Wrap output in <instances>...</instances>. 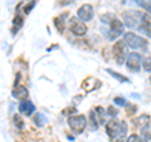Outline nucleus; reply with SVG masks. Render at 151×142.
I'll return each mask as SVG.
<instances>
[{
	"label": "nucleus",
	"instance_id": "f8f14e48",
	"mask_svg": "<svg viewBox=\"0 0 151 142\" xmlns=\"http://www.w3.org/2000/svg\"><path fill=\"white\" fill-rule=\"evenodd\" d=\"M12 94H13L14 98L19 99V101H24V99L28 98V94H29V93H28V89L24 86H20V84H18V86H15V87L13 88Z\"/></svg>",
	"mask_w": 151,
	"mask_h": 142
},
{
	"label": "nucleus",
	"instance_id": "4be33fe9",
	"mask_svg": "<svg viewBox=\"0 0 151 142\" xmlns=\"http://www.w3.org/2000/svg\"><path fill=\"white\" fill-rule=\"evenodd\" d=\"M108 115H111V116H115V115H117V111L115 112V110H113V108L112 107H110V108H108Z\"/></svg>",
	"mask_w": 151,
	"mask_h": 142
},
{
	"label": "nucleus",
	"instance_id": "f03ea898",
	"mask_svg": "<svg viewBox=\"0 0 151 142\" xmlns=\"http://www.w3.org/2000/svg\"><path fill=\"white\" fill-rule=\"evenodd\" d=\"M102 23H107L110 24V29H108V38L111 40L119 38L122 33H124V23L121 20H119L115 15L112 14H106V15L101 16Z\"/></svg>",
	"mask_w": 151,
	"mask_h": 142
},
{
	"label": "nucleus",
	"instance_id": "6ab92c4d",
	"mask_svg": "<svg viewBox=\"0 0 151 142\" xmlns=\"http://www.w3.org/2000/svg\"><path fill=\"white\" fill-rule=\"evenodd\" d=\"M126 142H142V140H141V137L137 135H131V136H129V138L126 140Z\"/></svg>",
	"mask_w": 151,
	"mask_h": 142
},
{
	"label": "nucleus",
	"instance_id": "4468645a",
	"mask_svg": "<svg viewBox=\"0 0 151 142\" xmlns=\"http://www.w3.org/2000/svg\"><path fill=\"white\" fill-rule=\"evenodd\" d=\"M45 122H47V117L43 116V115H40V113H35V116H34V123L37 126H44L45 125Z\"/></svg>",
	"mask_w": 151,
	"mask_h": 142
},
{
	"label": "nucleus",
	"instance_id": "7ed1b4c3",
	"mask_svg": "<svg viewBox=\"0 0 151 142\" xmlns=\"http://www.w3.org/2000/svg\"><path fill=\"white\" fill-rule=\"evenodd\" d=\"M144 14L145 13L139 11V10L125 11L124 13V20H125L126 27L131 28V29H139L140 25H141V22H142Z\"/></svg>",
	"mask_w": 151,
	"mask_h": 142
},
{
	"label": "nucleus",
	"instance_id": "9b49d317",
	"mask_svg": "<svg viewBox=\"0 0 151 142\" xmlns=\"http://www.w3.org/2000/svg\"><path fill=\"white\" fill-rule=\"evenodd\" d=\"M19 111H20V113L24 116H32L33 113L35 112V106L32 101L24 99V101H22L20 105H19Z\"/></svg>",
	"mask_w": 151,
	"mask_h": 142
},
{
	"label": "nucleus",
	"instance_id": "412c9836",
	"mask_svg": "<svg viewBox=\"0 0 151 142\" xmlns=\"http://www.w3.org/2000/svg\"><path fill=\"white\" fill-rule=\"evenodd\" d=\"M115 103L119 106H125L126 105V101L124 98H115Z\"/></svg>",
	"mask_w": 151,
	"mask_h": 142
},
{
	"label": "nucleus",
	"instance_id": "aec40b11",
	"mask_svg": "<svg viewBox=\"0 0 151 142\" xmlns=\"http://www.w3.org/2000/svg\"><path fill=\"white\" fill-rule=\"evenodd\" d=\"M142 8H145L149 13H151V0H144L142 1Z\"/></svg>",
	"mask_w": 151,
	"mask_h": 142
},
{
	"label": "nucleus",
	"instance_id": "dca6fc26",
	"mask_svg": "<svg viewBox=\"0 0 151 142\" xmlns=\"http://www.w3.org/2000/svg\"><path fill=\"white\" fill-rule=\"evenodd\" d=\"M107 72L110 73L113 78H117V79L120 80V82H129V79H127L126 77H124V75H121V74H119V73H115V72H113V70H111V69H107Z\"/></svg>",
	"mask_w": 151,
	"mask_h": 142
},
{
	"label": "nucleus",
	"instance_id": "423d86ee",
	"mask_svg": "<svg viewBox=\"0 0 151 142\" xmlns=\"http://www.w3.org/2000/svg\"><path fill=\"white\" fill-rule=\"evenodd\" d=\"M126 54H127V48L125 40H119L113 45V55L117 60L119 64H122L126 60Z\"/></svg>",
	"mask_w": 151,
	"mask_h": 142
},
{
	"label": "nucleus",
	"instance_id": "39448f33",
	"mask_svg": "<svg viewBox=\"0 0 151 142\" xmlns=\"http://www.w3.org/2000/svg\"><path fill=\"white\" fill-rule=\"evenodd\" d=\"M125 43L132 49H145L147 47V42H146L144 38H141L140 35H136L135 33H126L124 37Z\"/></svg>",
	"mask_w": 151,
	"mask_h": 142
},
{
	"label": "nucleus",
	"instance_id": "f257e3e1",
	"mask_svg": "<svg viewBox=\"0 0 151 142\" xmlns=\"http://www.w3.org/2000/svg\"><path fill=\"white\" fill-rule=\"evenodd\" d=\"M106 132L112 142H125L127 135V125L125 121L111 120L106 123Z\"/></svg>",
	"mask_w": 151,
	"mask_h": 142
},
{
	"label": "nucleus",
	"instance_id": "0eeeda50",
	"mask_svg": "<svg viewBox=\"0 0 151 142\" xmlns=\"http://www.w3.org/2000/svg\"><path fill=\"white\" fill-rule=\"evenodd\" d=\"M69 30L73 33L74 35H78V37H82L87 33V27L84 24L83 20H79V19H76L72 18L69 20Z\"/></svg>",
	"mask_w": 151,
	"mask_h": 142
},
{
	"label": "nucleus",
	"instance_id": "20e7f679",
	"mask_svg": "<svg viewBox=\"0 0 151 142\" xmlns=\"http://www.w3.org/2000/svg\"><path fill=\"white\" fill-rule=\"evenodd\" d=\"M68 126L74 133H82L87 126V118L84 115H73L68 117Z\"/></svg>",
	"mask_w": 151,
	"mask_h": 142
},
{
	"label": "nucleus",
	"instance_id": "5701e85b",
	"mask_svg": "<svg viewBox=\"0 0 151 142\" xmlns=\"http://www.w3.org/2000/svg\"><path fill=\"white\" fill-rule=\"evenodd\" d=\"M150 82H151V75H150Z\"/></svg>",
	"mask_w": 151,
	"mask_h": 142
},
{
	"label": "nucleus",
	"instance_id": "1a4fd4ad",
	"mask_svg": "<svg viewBox=\"0 0 151 142\" xmlns=\"http://www.w3.org/2000/svg\"><path fill=\"white\" fill-rule=\"evenodd\" d=\"M106 113L107 112L103 110L102 107H96L91 112V121L93 122V126H96V128L98 127V125L105 123V115Z\"/></svg>",
	"mask_w": 151,
	"mask_h": 142
},
{
	"label": "nucleus",
	"instance_id": "2eb2a0df",
	"mask_svg": "<svg viewBox=\"0 0 151 142\" xmlns=\"http://www.w3.org/2000/svg\"><path fill=\"white\" fill-rule=\"evenodd\" d=\"M142 142H151V128L144 127L142 128Z\"/></svg>",
	"mask_w": 151,
	"mask_h": 142
},
{
	"label": "nucleus",
	"instance_id": "6e6552de",
	"mask_svg": "<svg viewBox=\"0 0 151 142\" xmlns=\"http://www.w3.org/2000/svg\"><path fill=\"white\" fill-rule=\"evenodd\" d=\"M141 62H142V58H141V55L139 53H130L126 59V67L131 72H139V69L141 67Z\"/></svg>",
	"mask_w": 151,
	"mask_h": 142
},
{
	"label": "nucleus",
	"instance_id": "9d476101",
	"mask_svg": "<svg viewBox=\"0 0 151 142\" xmlns=\"http://www.w3.org/2000/svg\"><path fill=\"white\" fill-rule=\"evenodd\" d=\"M93 14H94L93 13V8H92V5H89V4H84V5H82L77 11L78 18L81 19V20H83V22L92 20Z\"/></svg>",
	"mask_w": 151,
	"mask_h": 142
},
{
	"label": "nucleus",
	"instance_id": "a211bd4d",
	"mask_svg": "<svg viewBox=\"0 0 151 142\" xmlns=\"http://www.w3.org/2000/svg\"><path fill=\"white\" fill-rule=\"evenodd\" d=\"M14 123L17 125V127H18L19 130L23 128V121H22V117L20 116H18V115L14 116Z\"/></svg>",
	"mask_w": 151,
	"mask_h": 142
},
{
	"label": "nucleus",
	"instance_id": "ddd939ff",
	"mask_svg": "<svg viewBox=\"0 0 151 142\" xmlns=\"http://www.w3.org/2000/svg\"><path fill=\"white\" fill-rule=\"evenodd\" d=\"M139 30L142 32L144 34H146L147 37H151V19L149 15H146V14H144V18H142V22H141Z\"/></svg>",
	"mask_w": 151,
	"mask_h": 142
},
{
	"label": "nucleus",
	"instance_id": "f3484780",
	"mask_svg": "<svg viewBox=\"0 0 151 142\" xmlns=\"http://www.w3.org/2000/svg\"><path fill=\"white\" fill-rule=\"evenodd\" d=\"M144 69L146 70V72H151V58H146L144 59Z\"/></svg>",
	"mask_w": 151,
	"mask_h": 142
}]
</instances>
